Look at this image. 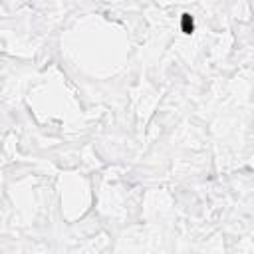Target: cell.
I'll return each instance as SVG.
<instances>
[{
	"instance_id": "obj_1",
	"label": "cell",
	"mask_w": 254,
	"mask_h": 254,
	"mask_svg": "<svg viewBox=\"0 0 254 254\" xmlns=\"http://www.w3.org/2000/svg\"><path fill=\"white\" fill-rule=\"evenodd\" d=\"M185 30H187V32L193 30V20H189V16H185Z\"/></svg>"
}]
</instances>
